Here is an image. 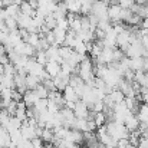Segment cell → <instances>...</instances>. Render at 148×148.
Returning <instances> with one entry per match:
<instances>
[{
    "label": "cell",
    "mask_w": 148,
    "mask_h": 148,
    "mask_svg": "<svg viewBox=\"0 0 148 148\" xmlns=\"http://www.w3.org/2000/svg\"><path fill=\"white\" fill-rule=\"evenodd\" d=\"M121 13H122V7L119 4L108 7V19L112 23H119L121 22Z\"/></svg>",
    "instance_id": "cell-5"
},
{
    "label": "cell",
    "mask_w": 148,
    "mask_h": 148,
    "mask_svg": "<svg viewBox=\"0 0 148 148\" xmlns=\"http://www.w3.org/2000/svg\"><path fill=\"white\" fill-rule=\"evenodd\" d=\"M20 13H22V14H25V16H29V17H32V19H33V17L38 14V10H35V9H33V7H32V6H30V4H29L26 0H25V1L20 4Z\"/></svg>",
    "instance_id": "cell-7"
},
{
    "label": "cell",
    "mask_w": 148,
    "mask_h": 148,
    "mask_svg": "<svg viewBox=\"0 0 148 148\" xmlns=\"http://www.w3.org/2000/svg\"><path fill=\"white\" fill-rule=\"evenodd\" d=\"M137 148H148V135L141 137V140H140V144H138V147H137Z\"/></svg>",
    "instance_id": "cell-14"
},
{
    "label": "cell",
    "mask_w": 148,
    "mask_h": 148,
    "mask_svg": "<svg viewBox=\"0 0 148 148\" xmlns=\"http://www.w3.org/2000/svg\"><path fill=\"white\" fill-rule=\"evenodd\" d=\"M45 71L48 72V75L53 79V78H56V76L62 72V63L55 62V60H49V62L46 63V66H45Z\"/></svg>",
    "instance_id": "cell-4"
},
{
    "label": "cell",
    "mask_w": 148,
    "mask_h": 148,
    "mask_svg": "<svg viewBox=\"0 0 148 148\" xmlns=\"http://www.w3.org/2000/svg\"><path fill=\"white\" fill-rule=\"evenodd\" d=\"M35 59H36V60H38V63H40L42 66H46V63L49 62V58H48L46 52H43V50H38V53H36Z\"/></svg>",
    "instance_id": "cell-10"
},
{
    "label": "cell",
    "mask_w": 148,
    "mask_h": 148,
    "mask_svg": "<svg viewBox=\"0 0 148 148\" xmlns=\"http://www.w3.org/2000/svg\"><path fill=\"white\" fill-rule=\"evenodd\" d=\"M40 79L38 76H33V75H27L26 76V85H27V91H35L39 85H40Z\"/></svg>",
    "instance_id": "cell-8"
},
{
    "label": "cell",
    "mask_w": 148,
    "mask_h": 148,
    "mask_svg": "<svg viewBox=\"0 0 148 148\" xmlns=\"http://www.w3.org/2000/svg\"><path fill=\"white\" fill-rule=\"evenodd\" d=\"M138 119L141 124H148V103H143L138 109V114H137Z\"/></svg>",
    "instance_id": "cell-9"
},
{
    "label": "cell",
    "mask_w": 148,
    "mask_h": 148,
    "mask_svg": "<svg viewBox=\"0 0 148 148\" xmlns=\"http://www.w3.org/2000/svg\"><path fill=\"white\" fill-rule=\"evenodd\" d=\"M73 114L78 119H89L92 112L88 106V103H85L84 101H78L73 106Z\"/></svg>",
    "instance_id": "cell-2"
},
{
    "label": "cell",
    "mask_w": 148,
    "mask_h": 148,
    "mask_svg": "<svg viewBox=\"0 0 148 148\" xmlns=\"http://www.w3.org/2000/svg\"><path fill=\"white\" fill-rule=\"evenodd\" d=\"M39 101H40V98H39V95L36 94V91H26V92L23 94V102H25V105H26L27 108L35 106Z\"/></svg>",
    "instance_id": "cell-6"
},
{
    "label": "cell",
    "mask_w": 148,
    "mask_h": 148,
    "mask_svg": "<svg viewBox=\"0 0 148 148\" xmlns=\"http://www.w3.org/2000/svg\"><path fill=\"white\" fill-rule=\"evenodd\" d=\"M138 98L143 103H148V88H141V92H140Z\"/></svg>",
    "instance_id": "cell-13"
},
{
    "label": "cell",
    "mask_w": 148,
    "mask_h": 148,
    "mask_svg": "<svg viewBox=\"0 0 148 148\" xmlns=\"http://www.w3.org/2000/svg\"><path fill=\"white\" fill-rule=\"evenodd\" d=\"M4 25H6V27H7L9 32H13V30H17V29H19V26H17V20L13 19V17H9V16H7Z\"/></svg>",
    "instance_id": "cell-11"
},
{
    "label": "cell",
    "mask_w": 148,
    "mask_h": 148,
    "mask_svg": "<svg viewBox=\"0 0 148 148\" xmlns=\"http://www.w3.org/2000/svg\"><path fill=\"white\" fill-rule=\"evenodd\" d=\"M134 4H135V0H119V6L127 10H131Z\"/></svg>",
    "instance_id": "cell-12"
},
{
    "label": "cell",
    "mask_w": 148,
    "mask_h": 148,
    "mask_svg": "<svg viewBox=\"0 0 148 148\" xmlns=\"http://www.w3.org/2000/svg\"><path fill=\"white\" fill-rule=\"evenodd\" d=\"M26 1H27V3L35 9V10H38V9H39V6H40V0H26Z\"/></svg>",
    "instance_id": "cell-15"
},
{
    "label": "cell",
    "mask_w": 148,
    "mask_h": 148,
    "mask_svg": "<svg viewBox=\"0 0 148 148\" xmlns=\"http://www.w3.org/2000/svg\"><path fill=\"white\" fill-rule=\"evenodd\" d=\"M106 130L109 132V135L118 143L121 140H130V132L128 130L125 128L124 124L121 122H116V121H109L106 124Z\"/></svg>",
    "instance_id": "cell-1"
},
{
    "label": "cell",
    "mask_w": 148,
    "mask_h": 148,
    "mask_svg": "<svg viewBox=\"0 0 148 148\" xmlns=\"http://www.w3.org/2000/svg\"><path fill=\"white\" fill-rule=\"evenodd\" d=\"M124 125H125V128L128 130V132L131 134V132L140 131L141 122H140V119H138V116H137L135 114H131V115H128V116L125 118V121H124Z\"/></svg>",
    "instance_id": "cell-3"
}]
</instances>
